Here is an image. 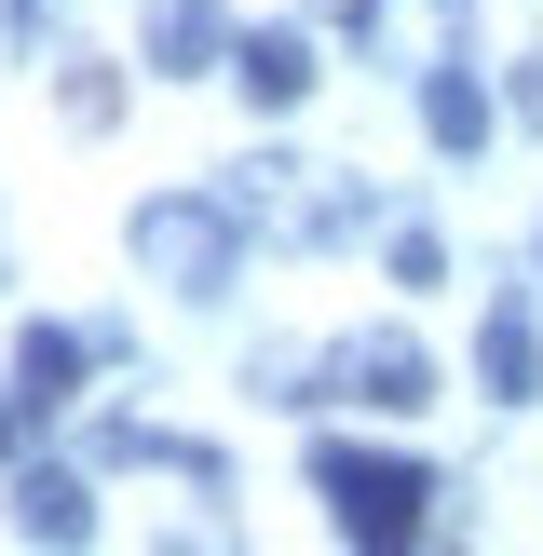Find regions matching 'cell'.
<instances>
[{
	"mask_svg": "<svg viewBox=\"0 0 543 556\" xmlns=\"http://www.w3.org/2000/svg\"><path fill=\"white\" fill-rule=\"evenodd\" d=\"M0 448H14V462H27V394H0Z\"/></svg>",
	"mask_w": 543,
	"mask_h": 556,
	"instance_id": "15",
	"label": "cell"
},
{
	"mask_svg": "<svg viewBox=\"0 0 543 556\" xmlns=\"http://www.w3.org/2000/svg\"><path fill=\"white\" fill-rule=\"evenodd\" d=\"M231 217L272 231V244H340L353 217H367V190H353L340 163H244V177H231Z\"/></svg>",
	"mask_w": 543,
	"mask_h": 556,
	"instance_id": "3",
	"label": "cell"
},
{
	"mask_svg": "<svg viewBox=\"0 0 543 556\" xmlns=\"http://www.w3.org/2000/svg\"><path fill=\"white\" fill-rule=\"evenodd\" d=\"M434 271H449V244H434L421 217H407V231H394V286H434Z\"/></svg>",
	"mask_w": 543,
	"mask_h": 556,
	"instance_id": "13",
	"label": "cell"
},
{
	"mask_svg": "<svg viewBox=\"0 0 543 556\" xmlns=\"http://www.w3.org/2000/svg\"><path fill=\"white\" fill-rule=\"evenodd\" d=\"M136 258H150V286L217 299V286H231V258H244L231 190H163V204H136Z\"/></svg>",
	"mask_w": 543,
	"mask_h": 556,
	"instance_id": "1",
	"label": "cell"
},
{
	"mask_svg": "<svg viewBox=\"0 0 543 556\" xmlns=\"http://www.w3.org/2000/svg\"><path fill=\"white\" fill-rule=\"evenodd\" d=\"M326 394H353V407H434V353L407 340V326H353L340 353H326Z\"/></svg>",
	"mask_w": 543,
	"mask_h": 556,
	"instance_id": "4",
	"label": "cell"
},
{
	"mask_svg": "<svg viewBox=\"0 0 543 556\" xmlns=\"http://www.w3.org/2000/svg\"><path fill=\"white\" fill-rule=\"evenodd\" d=\"M489 123H503V109H489V81L462 68V54H449V68H421V136H434L449 163H476V150H489Z\"/></svg>",
	"mask_w": 543,
	"mask_h": 556,
	"instance_id": "6",
	"label": "cell"
},
{
	"mask_svg": "<svg viewBox=\"0 0 543 556\" xmlns=\"http://www.w3.org/2000/svg\"><path fill=\"white\" fill-rule=\"evenodd\" d=\"M353 41L394 68H449L462 54V0H353Z\"/></svg>",
	"mask_w": 543,
	"mask_h": 556,
	"instance_id": "5",
	"label": "cell"
},
{
	"mask_svg": "<svg viewBox=\"0 0 543 556\" xmlns=\"http://www.w3.org/2000/svg\"><path fill=\"white\" fill-rule=\"evenodd\" d=\"M476 367H489V394H503V407H516V394H543V326L516 313V299L476 326Z\"/></svg>",
	"mask_w": 543,
	"mask_h": 556,
	"instance_id": "9",
	"label": "cell"
},
{
	"mask_svg": "<svg viewBox=\"0 0 543 556\" xmlns=\"http://www.w3.org/2000/svg\"><path fill=\"white\" fill-rule=\"evenodd\" d=\"M516 123L543 136V54H530V68H516Z\"/></svg>",
	"mask_w": 543,
	"mask_h": 556,
	"instance_id": "14",
	"label": "cell"
},
{
	"mask_svg": "<svg viewBox=\"0 0 543 556\" xmlns=\"http://www.w3.org/2000/svg\"><path fill=\"white\" fill-rule=\"evenodd\" d=\"M14 530H27V543H81V530H96V503H81V476H54V462H27V476H14Z\"/></svg>",
	"mask_w": 543,
	"mask_h": 556,
	"instance_id": "10",
	"label": "cell"
},
{
	"mask_svg": "<svg viewBox=\"0 0 543 556\" xmlns=\"http://www.w3.org/2000/svg\"><path fill=\"white\" fill-rule=\"evenodd\" d=\"M217 54V0H150V68L177 81V68H204Z\"/></svg>",
	"mask_w": 543,
	"mask_h": 556,
	"instance_id": "11",
	"label": "cell"
},
{
	"mask_svg": "<svg viewBox=\"0 0 543 556\" xmlns=\"http://www.w3.org/2000/svg\"><path fill=\"white\" fill-rule=\"evenodd\" d=\"M54 109H68V123H81V136H96V123H109V109H123V81H109V68H96V54H68V81H54Z\"/></svg>",
	"mask_w": 543,
	"mask_h": 556,
	"instance_id": "12",
	"label": "cell"
},
{
	"mask_svg": "<svg viewBox=\"0 0 543 556\" xmlns=\"http://www.w3.org/2000/svg\"><path fill=\"white\" fill-rule=\"evenodd\" d=\"M96 353H109L96 326H27V340H14V394L27 407H68V380L96 367Z\"/></svg>",
	"mask_w": 543,
	"mask_h": 556,
	"instance_id": "8",
	"label": "cell"
},
{
	"mask_svg": "<svg viewBox=\"0 0 543 556\" xmlns=\"http://www.w3.org/2000/svg\"><path fill=\"white\" fill-rule=\"evenodd\" d=\"M231 81L258 109H299V96H313V41H299V27H244V41H231Z\"/></svg>",
	"mask_w": 543,
	"mask_h": 556,
	"instance_id": "7",
	"label": "cell"
},
{
	"mask_svg": "<svg viewBox=\"0 0 543 556\" xmlns=\"http://www.w3.org/2000/svg\"><path fill=\"white\" fill-rule=\"evenodd\" d=\"M313 489H326V516H340V543H421L434 530V476H421V462L313 448Z\"/></svg>",
	"mask_w": 543,
	"mask_h": 556,
	"instance_id": "2",
	"label": "cell"
}]
</instances>
